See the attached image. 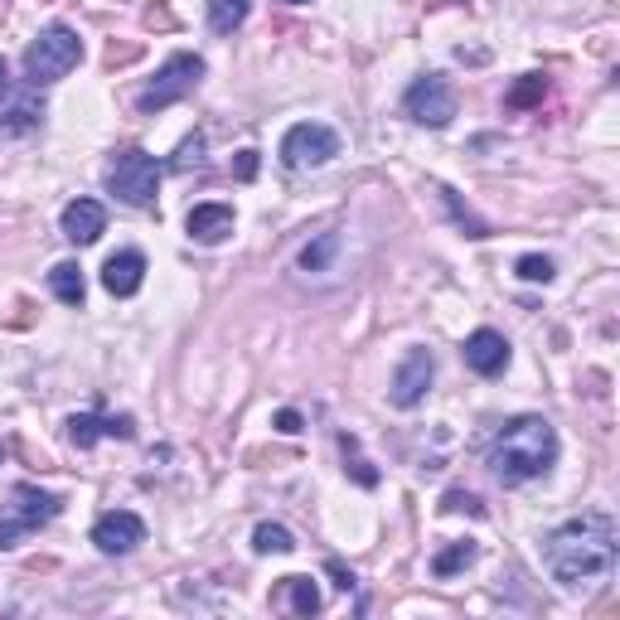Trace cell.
Listing matches in <instances>:
<instances>
[{
	"instance_id": "obj_1",
	"label": "cell",
	"mask_w": 620,
	"mask_h": 620,
	"mask_svg": "<svg viewBox=\"0 0 620 620\" xmlns=\"http://www.w3.org/2000/svg\"><path fill=\"white\" fill-rule=\"evenodd\" d=\"M616 519L611 514H582V519H567L543 538V562H548V577L558 587L577 591L591 587L601 577H611L616 567Z\"/></svg>"
},
{
	"instance_id": "obj_2",
	"label": "cell",
	"mask_w": 620,
	"mask_h": 620,
	"mask_svg": "<svg viewBox=\"0 0 620 620\" xmlns=\"http://www.w3.org/2000/svg\"><path fill=\"white\" fill-rule=\"evenodd\" d=\"M490 470H495L499 485H524L548 475L558 461V432L548 417H514L504 432L490 441Z\"/></svg>"
},
{
	"instance_id": "obj_3",
	"label": "cell",
	"mask_w": 620,
	"mask_h": 620,
	"mask_svg": "<svg viewBox=\"0 0 620 620\" xmlns=\"http://www.w3.org/2000/svg\"><path fill=\"white\" fill-rule=\"evenodd\" d=\"M78 59H83V39H78V30L49 25V30L34 34V44L25 49V78H30V88L59 83L68 68H78Z\"/></svg>"
},
{
	"instance_id": "obj_4",
	"label": "cell",
	"mask_w": 620,
	"mask_h": 620,
	"mask_svg": "<svg viewBox=\"0 0 620 620\" xmlns=\"http://www.w3.org/2000/svg\"><path fill=\"white\" fill-rule=\"evenodd\" d=\"M63 509L59 495L39 490V485H15L10 499L0 504V548H20L34 528H44Z\"/></svg>"
},
{
	"instance_id": "obj_5",
	"label": "cell",
	"mask_w": 620,
	"mask_h": 620,
	"mask_svg": "<svg viewBox=\"0 0 620 620\" xmlns=\"http://www.w3.org/2000/svg\"><path fill=\"white\" fill-rule=\"evenodd\" d=\"M160 175H165V165L146 151H117V160L107 165V194H117L122 204L131 209H151L155 194H160Z\"/></svg>"
},
{
	"instance_id": "obj_6",
	"label": "cell",
	"mask_w": 620,
	"mask_h": 620,
	"mask_svg": "<svg viewBox=\"0 0 620 620\" xmlns=\"http://www.w3.org/2000/svg\"><path fill=\"white\" fill-rule=\"evenodd\" d=\"M199 78H204V59H199V54H175V59H165L160 73L151 78V88L136 97V112H141V117H155V112L185 102V97L199 88Z\"/></svg>"
},
{
	"instance_id": "obj_7",
	"label": "cell",
	"mask_w": 620,
	"mask_h": 620,
	"mask_svg": "<svg viewBox=\"0 0 620 620\" xmlns=\"http://www.w3.org/2000/svg\"><path fill=\"white\" fill-rule=\"evenodd\" d=\"M340 155V136L320 122H301L281 136V165L286 170H315V165H330Z\"/></svg>"
},
{
	"instance_id": "obj_8",
	"label": "cell",
	"mask_w": 620,
	"mask_h": 620,
	"mask_svg": "<svg viewBox=\"0 0 620 620\" xmlns=\"http://www.w3.org/2000/svg\"><path fill=\"white\" fill-rule=\"evenodd\" d=\"M403 112L417 126H446L456 117V88L441 73H422V78H412V88L403 93Z\"/></svg>"
},
{
	"instance_id": "obj_9",
	"label": "cell",
	"mask_w": 620,
	"mask_h": 620,
	"mask_svg": "<svg viewBox=\"0 0 620 620\" xmlns=\"http://www.w3.org/2000/svg\"><path fill=\"white\" fill-rule=\"evenodd\" d=\"M432 378H436V359L432 349H407V359L398 364V373H393V388H388V398H393V407H417L427 393H432Z\"/></svg>"
},
{
	"instance_id": "obj_10",
	"label": "cell",
	"mask_w": 620,
	"mask_h": 620,
	"mask_svg": "<svg viewBox=\"0 0 620 620\" xmlns=\"http://www.w3.org/2000/svg\"><path fill=\"white\" fill-rule=\"evenodd\" d=\"M93 543H97V553H107V558H126L131 548L146 543V524L131 509H112V514H102L93 524Z\"/></svg>"
},
{
	"instance_id": "obj_11",
	"label": "cell",
	"mask_w": 620,
	"mask_h": 620,
	"mask_svg": "<svg viewBox=\"0 0 620 620\" xmlns=\"http://www.w3.org/2000/svg\"><path fill=\"white\" fill-rule=\"evenodd\" d=\"M102 436L131 441V436H136V417H131V412H73V417H68V441H73L78 451H88Z\"/></svg>"
},
{
	"instance_id": "obj_12",
	"label": "cell",
	"mask_w": 620,
	"mask_h": 620,
	"mask_svg": "<svg viewBox=\"0 0 620 620\" xmlns=\"http://www.w3.org/2000/svg\"><path fill=\"white\" fill-rule=\"evenodd\" d=\"M461 354H465V369L480 373V378H495V373H504V364H509V344H504L499 330H475V335L461 344Z\"/></svg>"
},
{
	"instance_id": "obj_13",
	"label": "cell",
	"mask_w": 620,
	"mask_h": 620,
	"mask_svg": "<svg viewBox=\"0 0 620 620\" xmlns=\"http://www.w3.org/2000/svg\"><path fill=\"white\" fill-rule=\"evenodd\" d=\"M141 281H146V257H141L136 248L112 252V257L102 262V286H107L112 296H136Z\"/></svg>"
},
{
	"instance_id": "obj_14",
	"label": "cell",
	"mask_w": 620,
	"mask_h": 620,
	"mask_svg": "<svg viewBox=\"0 0 620 620\" xmlns=\"http://www.w3.org/2000/svg\"><path fill=\"white\" fill-rule=\"evenodd\" d=\"M102 228H107V214H102V204L97 199H73L68 209H63V238L68 243H78V248H88L102 238Z\"/></svg>"
},
{
	"instance_id": "obj_15",
	"label": "cell",
	"mask_w": 620,
	"mask_h": 620,
	"mask_svg": "<svg viewBox=\"0 0 620 620\" xmlns=\"http://www.w3.org/2000/svg\"><path fill=\"white\" fill-rule=\"evenodd\" d=\"M233 209L228 204H194L185 218V228H189V238L194 243H204V248H214V243H223L228 233H233Z\"/></svg>"
},
{
	"instance_id": "obj_16",
	"label": "cell",
	"mask_w": 620,
	"mask_h": 620,
	"mask_svg": "<svg viewBox=\"0 0 620 620\" xmlns=\"http://www.w3.org/2000/svg\"><path fill=\"white\" fill-rule=\"evenodd\" d=\"M44 122V97L39 93H15L0 107V136H25Z\"/></svg>"
},
{
	"instance_id": "obj_17",
	"label": "cell",
	"mask_w": 620,
	"mask_h": 620,
	"mask_svg": "<svg viewBox=\"0 0 620 620\" xmlns=\"http://www.w3.org/2000/svg\"><path fill=\"white\" fill-rule=\"evenodd\" d=\"M277 606H286L291 616H315L320 611V587L310 577H281Z\"/></svg>"
},
{
	"instance_id": "obj_18",
	"label": "cell",
	"mask_w": 620,
	"mask_h": 620,
	"mask_svg": "<svg viewBox=\"0 0 620 620\" xmlns=\"http://www.w3.org/2000/svg\"><path fill=\"white\" fill-rule=\"evenodd\" d=\"M49 291L59 296L63 306H83V296H88V281H83V267L78 262H59L54 272H49Z\"/></svg>"
},
{
	"instance_id": "obj_19",
	"label": "cell",
	"mask_w": 620,
	"mask_h": 620,
	"mask_svg": "<svg viewBox=\"0 0 620 620\" xmlns=\"http://www.w3.org/2000/svg\"><path fill=\"white\" fill-rule=\"evenodd\" d=\"M335 252H340V233H320L315 243H306V248H301L296 267H301V272H330Z\"/></svg>"
},
{
	"instance_id": "obj_20",
	"label": "cell",
	"mask_w": 620,
	"mask_h": 620,
	"mask_svg": "<svg viewBox=\"0 0 620 620\" xmlns=\"http://www.w3.org/2000/svg\"><path fill=\"white\" fill-rule=\"evenodd\" d=\"M252 0H209V30L214 34H233L248 20Z\"/></svg>"
},
{
	"instance_id": "obj_21",
	"label": "cell",
	"mask_w": 620,
	"mask_h": 620,
	"mask_svg": "<svg viewBox=\"0 0 620 620\" xmlns=\"http://www.w3.org/2000/svg\"><path fill=\"white\" fill-rule=\"evenodd\" d=\"M475 553H480V548H475L470 538H465V543H446V548H441V553L432 558V572H436V577H456L461 567H470V562H475Z\"/></svg>"
},
{
	"instance_id": "obj_22",
	"label": "cell",
	"mask_w": 620,
	"mask_h": 620,
	"mask_svg": "<svg viewBox=\"0 0 620 620\" xmlns=\"http://www.w3.org/2000/svg\"><path fill=\"white\" fill-rule=\"evenodd\" d=\"M436 194H441V204L451 209V218H456V228H461L465 238H490V228H485V218H475V214H470V209H465L461 199H456V189L436 185Z\"/></svg>"
},
{
	"instance_id": "obj_23",
	"label": "cell",
	"mask_w": 620,
	"mask_h": 620,
	"mask_svg": "<svg viewBox=\"0 0 620 620\" xmlns=\"http://www.w3.org/2000/svg\"><path fill=\"white\" fill-rule=\"evenodd\" d=\"M340 451H344V470L354 475V485H364V490H373V485H378V470H373V465L364 461V456H359V441H354V436H349V432L340 436Z\"/></svg>"
},
{
	"instance_id": "obj_24",
	"label": "cell",
	"mask_w": 620,
	"mask_h": 620,
	"mask_svg": "<svg viewBox=\"0 0 620 620\" xmlns=\"http://www.w3.org/2000/svg\"><path fill=\"white\" fill-rule=\"evenodd\" d=\"M291 548H296L291 528H281V524H257L252 528V553H291Z\"/></svg>"
},
{
	"instance_id": "obj_25",
	"label": "cell",
	"mask_w": 620,
	"mask_h": 620,
	"mask_svg": "<svg viewBox=\"0 0 620 620\" xmlns=\"http://www.w3.org/2000/svg\"><path fill=\"white\" fill-rule=\"evenodd\" d=\"M141 25L155 30V34H175V30H180V15L170 10V0H151V5L141 10Z\"/></svg>"
},
{
	"instance_id": "obj_26",
	"label": "cell",
	"mask_w": 620,
	"mask_h": 620,
	"mask_svg": "<svg viewBox=\"0 0 620 620\" xmlns=\"http://www.w3.org/2000/svg\"><path fill=\"white\" fill-rule=\"evenodd\" d=\"M441 509H446V514H470V519H485V504H480V495H470V490H446V495H441Z\"/></svg>"
},
{
	"instance_id": "obj_27",
	"label": "cell",
	"mask_w": 620,
	"mask_h": 620,
	"mask_svg": "<svg viewBox=\"0 0 620 620\" xmlns=\"http://www.w3.org/2000/svg\"><path fill=\"white\" fill-rule=\"evenodd\" d=\"M548 97V78H538V73H528L524 83L509 93V107H533V102H543Z\"/></svg>"
},
{
	"instance_id": "obj_28",
	"label": "cell",
	"mask_w": 620,
	"mask_h": 620,
	"mask_svg": "<svg viewBox=\"0 0 620 620\" xmlns=\"http://www.w3.org/2000/svg\"><path fill=\"white\" fill-rule=\"evenodd\" d=\"M524 281H553V257H538V252H528L519 257V267H514Z\"/></svg>"
},
{
	"instance_id": "obj_29",
	"label": "cell",
	"mask_w": 620,
	"mask_h": 620,
	"mask_svg": "<svg viewBox=\"0 0 620 620\" xmlns=\"http://www.w3.org/2000/svg\"><path fill=\"white\" fill-rule=\"evenodd\" d=\"M141 54H146L141 44H117V39H112V44H107V54H102V63H107V68H126V63H136Z\"/></svg>"
},
{
	"instance_id": "obj_30",
	"label": "cell",
	"mask_w": 620,
	"mask_h": 620,
	"mask_svg": "<svg viewBox=\"0 0 620 620\" xmlns=\"http://www.w3.org/2000/svg\"><path fill=\"white\" fill-rule=\"evenodd\" d=\"M189 165H204V136L185 141V146H180V155H175V170H189Z\"/></svg>"
},
{
	"instance_id": "obj_31",
	"label": "cell",
	"mask_w": 620,
	"mask_h": 620,
	"mask_svg": "<svg viewBox=\"0 0 620 620\" xmlns=\"http://www.w3.org/2000/svg\"><path fill=\"white\" fill-rule=\"evenodd\" d=\"M257 165H262V155H257V151H238V160H233V175L248 185V180H257Z\"/></svg>"
},
{
	"instance_id": "obj_32",
	"label": "cell",
	"mask_w": 620,
	"mask_h": 620,
	"mask_svg": "<svg viewBox=\"0 0 620 620\" xmlns=\"http://www.w3.org/2000/svg\"><path fill=\"white\" fill-rule=\"evenodd\" d=\"M301 427H306V422H301V412H291V407H281V412H277V432L296 436V432H301Z\"/></svg>"
},
{
	"instance_id": "obj_33",
	"label": "cell",
	"mask_w": 620,
	"mask_h": 620,
	"mask_svg": "<svg viewBox=\"0 0 620 620\" xmlns=\"http://www.w3.org/2000/svg\"><path fill=\"white\" fill-rule=\"evenodd\" d=\"M330 577H335V587H354V572H349V567H340V562H330Z\"/></svg>"
},
{
	"instance_id": "obj_34",
	"label": "cell",
	"mask_w": 620,
	"mask_h": 620,
	"mask_svg": "<svg viewBox=\"0 0 620 620\" xmlns=\"http://www.w3.org/2000/svg\"><path fill=\"white\" fill-rule=\"evenodd\" d=\"M10 97V73H5V59H0V102Z\"/></svg>"
},
{
	"instance_id": "obj_35",
	"label": "cell",
	"mask_w": 620,
	"mask_h": 620,
	"mask_svg": "<svg viewBox=\"0 0 620 620\" xmlns=\"http://www.w3.org/2000/svg\"><path fill=\"white\" fill-rule=\"evenodd\" d=\"M286 5H306V0H286Z\"/></svg>"
}]
</instances>
